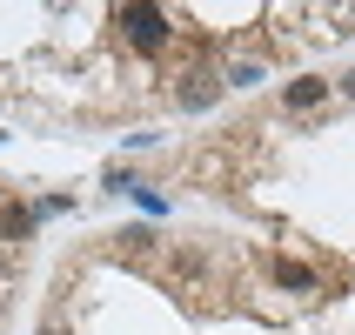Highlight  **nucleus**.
Masks as SVG:
<instances>
[{"label":"nucleus","mask_w":355,"mask_h":335,"mask_svg":"<svg viewBox=\"0 0 355 335\" xmlns=\"http://www.w3.org/2000/svg\"><path fill=\"white\" fill-rule=\"evenodd\" d=\"M322 101H329V80H288V108H302V114H309V108H322Z\"/></svg>","instance_id":"nucleus-3"},{"label":"nucleus","mask_w":355,"mask_h":335,"mask_svg":"<svg viewBox=\"0 0 355 335\" xmlns=\"http://www.w3.org/2000/svg\"><path fill=\"white\" fill-rule=\"evenodd\" d=\"M275 282H282V289H295V295H309V289H315V275H309L302 261H288V255L275 261Z\"/></svg>","instance_id":"nucleus-5"},{"label":"nucleus","mask_w":355,"mask_h":335,"mask_svg":"<svg viewBox=\"0 0 355 335\" xmlns=\"http://www.w3.org/2000/svg\"><path fill=\"white\" fill-rule=\"evenodd\" d=\"M349 94H355V74H349Z\"/></svg>","instance_id":"nucleus-6"},{"label":"nucleus","mask_w":355,"mask_h":335,"mask_svg":"<svg viewBox=\"0 0 355 335\" xmlns=\"http://www.w3.org/2000/svg\"><path fill=\"white\" fill-rule=\"evenodd\" d=\"M121 27H128V40H135L141 54H161V47H168V14H161V7H121Z\"/></svg>","instance_id":"nucleus-1"},{"label":"nucleus","mask_w":355,"mask_h":335,"mask_svg":"<svg viewBox=\"0 0 355 335\" xmlns=\"http://www.w3.org/2000/svg\"><path fill=\"white\" fill-rule=\"evenodd\" d=\"M27 228H34V215H27L20 201H0V235H7V241H20Z\"/></svg>","instance_id":"nucleus-4"},{"label":"nucleus","mask_w":355,"mask_h":335,"mask_svg":"<svg viewBox=\"0 0 355 335\" xmlns=\"http://www.w3.org/2000/svg\"><path fill=\"white\" fill-rule=\"evenodd\" d=\"M175 101L188 108V114H195V108H215V101H221V74H215V67H188L181 87H175Z\"/></svg>","instance_id":"nucleus-2"}]
</instances>
